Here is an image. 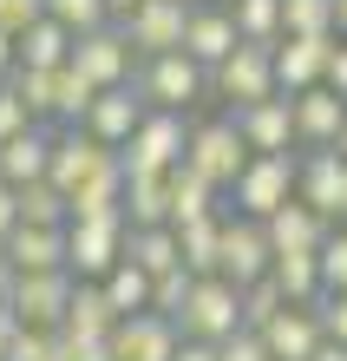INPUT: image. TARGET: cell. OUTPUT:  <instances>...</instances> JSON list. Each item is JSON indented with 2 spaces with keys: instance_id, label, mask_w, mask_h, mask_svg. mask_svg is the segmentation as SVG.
Wrapping results in <instances>:
<instances>
[{
  "instance_id": "cell-1",
  "label": "cell",
  "mask_w": 347,
  "mask_h": 361,
  "mask_svg": "<svg viewBox=\"0 0 347 361\" xmlns=\"http://www.w3.org/2000/svg\"><path fill=\"white\" fill-rule=\"evenodd\" d=\"M190 132H197V125H184V112H151L138 125V138L118 152L125 178H170L190 158Z\"/></svg>"
},
{
  "instance_id": "cell-2",
  "label": "cell",
  "mask_w": 347,
  "mask_h": 361,
  "mask_svg": "<svg viewBox=\"0 0 347 361\" xmlns=\"http://www.w3.org/2000/svg\"><path fill=\"white\" fill-rule=\"evenodd\" d=\"M295 190H301V158H249V171L236 178L229 204L243 210V217L269 224L275 210H289V204H295Z\"/></svg>"
},
{
  "instance_id": "cell-3",
  "label": "cell",
  "mask_w": 347,
  "mask_h": 361,
  "mask_svg": "<svg viewBox=\"0 0 347 361\" xmlns=\"http://www.w3.org/2000/svg\"><path fill=\"white\" fill-rule=\"evenodd\" d=\"M190 342H216L223 348L229 335H243V289L229 283V276H197V295H190V309H184V322H177Z\"/></svg>"
},
{
  "instance_id": "cell-4",
  "label": "cell",
  "mask_w": 347,
  "mask_h": 361,
  "mask_svg": "<svg viewBox=\"0 0 347 361\" xmlns=\"http://www.w3.org/2000/svg\"><path fill=\"white\" fill-rule=\"evenodd\" d=\"M210 92H223L236 112H249V105H263V99H282V79H275V47H236L223 66L210 73Z\"/></svg>"
},
{
  "instance_id": "cell-5",
  "label": "cell",
  "mask_w": 347,
  "mask_h": 361,
  "mask_svg": "<svg viewBox=\"0 0 347 361\" xmlns=\"http://www.w3.org/2000/svg\"><path fill=\"white\" fill-rule=\"evenodd\" d=\"M190 20H197V0H144L132 20H118V27H125L138 59H164V53H184Z\"/></svg>"
},
{
  "instance_id": "cell-6",
  "label": "cell",
  "mask_w": 347,
  "mask_h": 361,
  "mask_svg": "<svg viewBox=\"0 0 347 361\" xmlns=\"http://www.w3.org/2000/svg\"><path fill=\"white\" fill-rule=\"evenodd\" d=\"M138 92H144L151 112H190V105L210 92V73H203L190 53H164V59H144Z\"/></svg>"
},
{
  "instance_id": "cell-7",
  "label": "cell",
  "mask_w": 347,
  "mask_h": 361,
  "mask_svg": "<svg viewBox=\"0 0 347 361\" xmlns=\"http://www.w3.org/2000/svg\"><path fill=\"white\" fill-rule=\"evenodd\" d=\"M190 171H203L216 190H236V178L249 171V145H243V132H236V118H210V125H197L190 132Z\"/></svg>"
},
{
  "instance_id": "cell-8",
  "label": "cell",
  "mask_w": 347,
  "mask_h": 361,
  "mask_svg": "<svg viewBox=\"0 0 347 361\" xmlns=\"http://www.w3.org/2000/svg\"><path fill=\"white\" fill-rule=\"evenodd\" d=\"M72 289H79V276H72V269L20 276V289H13V315H20V329L59 335V329H66V315H72Z\"/></svg>"
},
{
  "instance_id": "cell-9",
  "label": "cell",
  "mask_w": 347,
  "mask_h": 361,
  "mask_svg": "<svg viewBox=\"0 0 347 361\" xmlns=\"http://www.w3.org/2000/svg\"><path fill=\"white\" fill-rule=\"evenodd\" d=\"M236 289H255L263 276H275V243H269V224L255 217H223V269Z\"/></svg>"
},
{
  "instance_id": "cell-10",
  "label": "cell",
  "mask_w": 347,
  "mask_h": 361,
  "mask_svg": "<svg viewBox=\"0 0 347 361\" xmlns=\"http://www.w3.org/2000/svg\"><path fill=\"white\" fill-rule=\"evenodd\" d=\"M125 243H132V224H72L66 230V263L79 283H105L118 263H125Z\"/></svg>"
},
{
  "instance_id": "cell-11",
  "label": "cell",
  "mask_w": 347,
  "mask_h": 361,
  "mask_svg": "<svg viewBox=\"0 0 347 361\" xmlns=\"http://www.w3.org/2000/svg\"><path fill=\"white\" fill-rule=\"evenodd\" d=\"M334 53H341V33H321V39H282V47H275V79H282V99H301V92L328 86Z\"/></svg>"
},
{
  "instance_id": "cell-12",
  "label": "cell",
  "mask_w": 347,
  "mask_h": 361,
  "mask_svg": "<svg viewBox=\"0 0 347 361\" xmlns=\"http://www.w3.org/2000/svg\"><path fill=\"white\" fill-rule=\"evenodd\" d=\"M72 66L92 79L99 92H118V86H138L132 79V39H125V27H99V33H79L72 47Z\"/></svg>"
},
{
  "instance_id": "cell-13",
  "label": "cell",
  "mask_w": 347,
  "mask_h": 361,
  "mask_svg": "<svg viewBox=\"0 0 347 361\" xmlns=\"http://www.w3.org/2000/svg\"><path fill=\"white\" fill-rule=\"evenodd\" d=\"M112 164H118V152H112V145H99L85 125H66L59 145H53V184L66 190V197H72V190H85L99 171H112Z\"/></svg>"
},
{
  "instance_id": "cell-14",
  "label": "cell",
  "mask_w": 347,
  "mask_h": 361,
  "mask_svg": "<svg viewBox=\"0 0 347 361\" xmlns=\"http://www.w3.org/2000/svg\"><path fill=\"white\" fill-rule=\"evenodd\" d=\"M236 132H243L249 158H295L289 145L301 138L295 132V99H263L249 112H236Z\"/></svg>"
},
{
  "instance_id": "cell-15",
  "label": "cell",
  "mask_w": 347,
  "mask_h": 361,
  "mask_svg": "<svg viewBox=\"0 0 347 361\" xmlns=\"http://www.w3.org/2000/svg\"><path fill=\"white\" fill-rule=\"evenodd\" d=\"M177 348H184V329L164 315H132L112 329V361H177Z\"/></svg>"
},
{
  "instance_id": "cell-16",
  "label": "cell",
  "mask_w": 347,
  "mask_h": 361,
  "mask_svg": "<svg viewBox=\"0 0 347 361\" xmlns=\"http://www.w3.org/2000/svg\"><path fill=\"white\" fill-rule=\"evenodd\" d=\"M144 118H151L144 92H138V86H118V92H99L92 118H85V132H92L99 145H112V152H125V145L138 138V125H144Z\"/></svg>"
},
{
  "instance_id": "cell-17",
  "label": "cell",
  "mask_w": 347,
  "mask_h": 361,
  "mask_svg": "<svg viewBox=\"0 0 347 361\" xmlns=\"http://www.w3.org/2000/svg\"><path fill=\"white\" fill-rule=\"evenodd\" d=\"M308 210H321V217H347V158L334 152H308L301 158V190H295Z\"/></svg>"
},
{
  "instance_id": "cell-18",
  "label": "cell",
  "mask_w": 347,
  "mask_h": 361,
  "mask_svg": "<svg viewBox=\"0 0 347 361\" xmlns=\"http://www.w3.org/2000/svg\"><path fill=\"white\" fill-rule=\"evenodd\" d=\"M53 145H59V132H46V125L7 138V145H0V184H13V190L46 184V178H53Z\"/></svg>"
},
{
  "instance_id": "cell-19",
  "label": "cell",
  "mask_w": 347,
  "mask_h": 361,
  "mask_svg": "<svg viewBox=\"0 0 347 361\" xmlns=\"http://www.w3.org/2000/svg\"><path fill=\"white\" fill-rule=\"evenodd\" d=\"M295 132H301V145H308V152L341 145V132H347V99H341L334 86L301 92V99H295Z\"/></svg>"
},
{
  "instance_id": "cell-20",
  "label": "cell",
  "mask_w": 347,
  "mask_h": 361,
  "mask_svg": "<svg viewBox=\"0 0 347 361\" xmlns=\"http://www.w3.org/2000/svg\"><path fill=\"white\" fill-rule=\"evenodd\" d=\"M328 217H321V210H308V204H289V210H275L269 217V243H275V257H321V250H328Z\"/></svg>"
},
{
  "instance_id": "cell-21",
  "label": "cell",
  "mask_w": 347,
  "mask_h": 361,
  "mask_svg": "<svg viewBox=\"0 0 347 361\" xmlns=\"http://www.w3.org/2000/svg\"><path fill=\"white\" fill-rule=\"evenodd\" d=\"M243 47V33H236V20H229V7H197V20H190V39H184V53L197 59L203 73H216L223 59Z\"/></svg>"
},
{
  "instance_id": "cell-22",
  "label": "cell",
  "mask_w": 347,
  "mask_h": 361,
  "mask_svg": "<svg viewBox=\"0 0 347 361\" xmlns=\"http://www.w3.org/2000/svg\"><path fill=\"white\" fill-rule=\"evenodd\" d=\"M263 342H269L275 361H315L328 335H321V315H315V309H282L275 322L263 329Z\"/></svg>"
},
{
  "instance_id": "cell-23",
  "label": "cell",
  "mask_w": 347,
  "mask_h": 361,
  "mask_svg": "<svg viewBox=\"0 0 347 361\" xmlns=\"http://www.w3.org/2000/svg\"><path fill=\"white\" fill-rule=\"evenodd\" d=\"M72 47H79V33L59 27V20L46 13L39 27L20 33V73H66L72 66Z\"/></svg>"
},
{
  "instance_id": "cell-24",
  "label": "cell",
  "mask_w": 347,
  "mask_h": 361,
  "mask_svg": "<svg viewBox=\"0 0 347 361\" xmlns=\"http://www.w3.org/2000/svg\"><path fill=\"white\" fill-rule=\"evenodd\" d=\"M0 250L13 257V269H20V276H53V269H72V263H66V230H27V224H20Z\"/></svg>"
},
{
  "instance_id": "cell-25",
  "label": "cell",
  "mask_w": 347,
  "mask_h": 361,
  "mask_svg": "<svg viewBox=\"0 0 347 361\" xmlns=\"http://www.w3.org/2000/svg\"><path fill=\"white\" fill-rule=\"evenodd\" d=\"M125 190H132L125 164L99 171L85 190H72V224H118V217H125Z\"/></svg>"
},
{
  "instance_id": "cell-26",
  "label": "cell",
  "mask_w": 347,
  "mask_h": 361,
  "mask_svg": "<svg viewBox=\"0 0 347 361\" xmlns=\"http://www.w3.org/2000/svg\"><path fill=\"white\" fill-rule=\"evenodd\" d=\"M125 322V315L112 309V295H105V283H79L72 289V315L59 335H92V342H112V329Z\"/></svg>"
},
{
  "instance_id": "cell-27",
  "label": "cell",
  "mask_w": 347,
  "mask_h": 361,
  "mask_svg": "<svg viewBox=\"0 0 347 361\" xmlns=\"http://www.w3.org/2000/svg\"><path fill=\"white\" fill-rule=\"evenodd\" d=\"M125 263H138L144 276H170V269H184V237H177V224H164V230H132V243H125Z\"/></svg>"
},
{
  "instance_id": "cell-28",
  "label": "cell",
  "mask_w": 347,
  "mask_h": 361,
  "mask_svg": "<svg viewBox=\"0 0 347 361\" xmlns=\"http://www.w3.org/2000/svg\"><path fill=\"white\" fill-rule=\"evenodd\" d=\"M203 217H216V184L203 178V171H190V164H177L170 171V224H203Z\"/></svg>"
},
{
  "instance_id": "cell-29",
  "label": "cell",
  "mask_w": 347,
  "mask_h": 361,
  "mask_svg": "<svg viewBox=\"0 0 347 361\" xmlns=\"http://www.w3.org/2000/svg\"><path fill=\"white\" fill-rule=\"evenodd\" d=\"M20 224H27V230H72V197L53 178L27 184V190H20Z\"/></svg>"
},
{
  "instance_id": "cell-30",
  "label": "cell",
  "mask_w": 347,
  "mask_h": 361,
  "mask_svg": "<svg viewBox=\"0 0 347 361\" xmlns=\"http://www.w3.org/2000/svg\"><path fill=\"white\" fill-rule=\"evenodd\" d=\"M125 224L132 230H164L170 224V178H132V190H125Z\"/></svg>"
},
{
  "instance_id": "cell-31",
  "label": "cell",
  "mask_w": 347,
  "mask_h": 361,
  "mask_svg": "<svg viewBox=\"0 0 347 361\" xmlns=\"http://www.w3.org/2000/svg\"><path fill=\"white\" fill-rule=\"evenodd\" d=\"M105 295H112V309L132 322V315H151V295H158V276H144L138 263H118L105 276Z\"/></svg>"
},
{
  "instance_id": "cell-32",
  "label": "cell",
  "mask_w": 347,
  "mask_h": 361,
  "mask_svg": "<svg viewBox=\"0 0 347 361\" xmlns=\"http://www.w3.org/2000/svg\"><path fill=\"white\" fill-rule=\"evenodd\" d=\"M184 269L190 276H216L223 269V217H203V224H184Z\"/></svg>"
},
{
  "instance_id": "cell-33",
  "label": "cell",
  "mask_w": 347,
  "mask_h": 361,
  "mask_svg": "<svg viewBox=\"0 0 347 361\" xmlns=\"http://www.w3.org/2000/svg\"><path fill=\"white\" fill-rule=\"evenodd\" d=\"M275 283H282V295H289L295 309H315L321 295H328V283H321V257H275Z\"/></svg>"
},
{
  "instance_id": "cell-34",
  "label": "cell",
  "mask_w": 347,
  "mask_h": 361,
  "mask_svg": "<svg viewBox=\"0 0 347 361\" xmlns=\"http://www.w3.org/2000/svg\"><path fill=\"white\" fill-rule=\"evenodd\" d=\"M229 20L249 47H282V0H229Z\"/></svg>"
},
{
  "instance_id": "cell-35",
  "label": "cell",
  "mask_w": 347,
  "mask_h": 361,
  "mask_svg": "<svg viewBox=\"0 0 347 361\" xmlns=\"http://www.w3.org/2000/svg\"><path fill=\"white\" fill-rule=\"evenodd\" d=\"M334 33V0H282V39H321Z\"/></svg>"
},
{
  "instance_id": "cell-36",
  "label": "cell",
  "mask_w": 347,
  "mask_h": 361,
  "mask_svg": "<svg viewBox=\"0 0 347 361\" xmlns=\"http://www.w3.org/2000/svg\"><path fill=\"white\" fill-rule=\"evenodd\" d=\"M92 105H99V86H92L79 66H66V73H59V105H53V118L85 125V118H92Z\"/></svg>"
},
{
  "instance_id": "cell-37",
  "label": "cell",
  "mask_w": 347,
  "mask_h": 361,
  "mask_svg": "<svg viewBox=\"0 0 347 361\" xmlns=\"http://www.w3.org/2000/svg\"><path fill=\"white\" fill-rule=\"evenodd\" d=\"M282 309H295V302H289V295H282V283H275V276H263V283H255V289H243V322H249L255 335H263V329L275 322Z\"/></svg>"
},
{
  "instance_id": "cell-38",
  "label": "cell",
  "mask_w": 347,
  "mask_h": 361,
  "mask_svg": "<svg viewBox=\"0 0 347 361\" xmlns=\"http://www.w3.org/2000/svg\"><path fill=\"white\" fill-rule=\"evenodd\" d=\"M190 295H197V276H190V269H170V276H158V295H151V315H164V322H184Z\"/></svg>"
},
{
  "instance_id": "cell-39",
  "label": "cell",
  "mask_w": 347,
  "mask_h": 361,
  "mask_svg": "<svg viewBox=\"0 0 347 361\" xmlns=\"http://www.w3.org/2000/svg\"><path fill=\"white\" fill-rule=\"evenodd\" d=\"M46 13L59 27H72V33H99L105 13H112V0H46Z\"/></svg>"
},
{
  "instance_id": "cell-40",
  "label": "cell",
  "mask_w": 347,
  "mask_h": 361,
  "mask_svg": "<svg viewBox=\"0 0 347 361\" xmlns=\"http://www.w3.org/2000/svg\"><path fill=\"white\" fill-rule=\"evenodd\" d=\"M20 132H33V105L20 92V79H7V86H0V145L20 138Z\"/></svg>"
},
{
  "instance_id": "cell-41",
  "label": "cell",
  "mask_w": 347,
  "mask_h": 361,
  "mask_svg": "<svg viewBox=\"0 0 347 361\" xmlns=\"http://www.w3.org/2000/svg\"><path fill=\"white\" fill-rule=\"evenodd\" d=\"M13 79H20V92H27L33 118H53V105H59V73H13Z\"/></svg>"
},
{
  "instance_id": "cell-42",
  "label": "cell",
  "mask_w": 347,
  "mask_h": 361,
  "mask_svg": "<svg viewBox=\"0 0 347 361\" xmlns=\"http://www.w3.org/2000/svg\"><path fill=\"white\" fill-rule=\"evenodd\" d=\"M321 283H328V295H347V230H334L321 250Z\"/></svg>"
},
{
  "instance_id": "cell-43",
  "label": "cell",
  "mask_w": 347,
  "mask_h": 361,
  "mask_svg": "<svg viewBox=\"0 0 347 361\" xmlns=\"http://www.w3.org/2000/svg\"><path fill=\"white\" fill-rule=\"evenodd\" d=\"M46 20V0H0V33H27V27H39Z\"/></svg>"
},
{
  "instance_id": "cell-44",
  "label": "cell",
  "mask_w": 347,
  "mask_h": 361,
  "mask_svg": "<svg viewBox=\"0 0 347 361\" xmlns=\"http://www.w3.org/2000/svg\"><path fill=\"white\" fill-rule=\"evenodd\" d=\"M7 361H59V335H39V329H20V342L7 348Z\"/></svg>"
},
{
  "instance_id": "cell-45",
  "label": "cell",
  "mask_w": 347,
  "mask_h": 361,
  "mask_svg": "<svg viewBox=\"0 0 347 361\" xmlns=\"http://www.w3.org/2000/svg\"><path fill=\"white\" fill-rule=\"evenodd\" d=\"M315 315H321V335L347 348V295H321V302H315Z\"/></svg>"
},
{
  "instance_id": "cell-46",
  "label": "cell",
  "mask_w": 347,
  "mask_h": 361,
  "mask_svg": "<svg viewBox=\"0 0 347 361\" xmlns=\"http://www.w3.org/2000/svg\"><path fill=\"white\" fill-rule=\"evenodd\" d=\"M216 355H223V361H275V355H269V342H263V335H255V329L229 335V342L216 348Z\"/></svg>"
},
{
  "instance_id": "cell-47",
  "label": "cell",
  "mask_w": 347,
  "mask_h": 361,
  "mask_svg": "<svg viewBox=\"0 0 347 361\" xmlns=\"http://www.w3.org/2000/svg\"><path fill=\"white\" fill-rule=\"evenodd\" d=\"M59 361H112V342H92V335H59Z\"/></svg>"
},
{
  "instance_id": "cell-48",
  "label": "cell",
  "mask_w": 347,
  "mask_h": 361,
  "mask_svg": "<svg viewBox=\"0 0 347 361\" xmlns=\"http://www.w3.org/2000/svg\"><path fill=\"white\" fill-rule=\"evenodd\" d=\"M13 230H20V190H13V184H0V243H7Z\"/></svg>"
},
{
  "instance_id": "cell-49",
  "label": "cell",
  "mask_w": 347,
  "mask_h": 361,
  "mask_svg": "<svg viewBox=\"0 0 347 361\" xmlns=\"http://www.w3.org/2000/svg\"><path fill=\"white\" fill-rule=\"evenodd\" d=\"M13 73H20V39H13V33H0V86H7Z\"/></svg>"
},
{
  "instance_id": "cell-50",
  "label": "cell",
  "mask_w": 347,
  "mask_h": 361,
  "mask_svg": "<svg viewBox=\"0 0 347 361\" xmlns=\"http://www.w3.org/2000/svg\"><path fill=\"white\" fill-rule=\"evenodd\" d=\"M13 342H20V315H13V302H0V361H7Z\"/></svg>"
},
{
  "instance_id": "cell-51",
  "label": "cell",
  "mask_w": 347,
  "mask_h": 361,
  "mask_svg": "<svg viewBox=\"0 0 347 361\" xmlns=\"http://www.w3.org/2000/svg\"><path fill=\"white\" fill-rule=\"evenodd\" d=\"M177 361H223V355H216V342H190V335H184V348H177Z\"/></svg>"
},
{
  "instance_id": "cell-52",
  "label": "cell",
  "mask_w": 347,
  "mask_h": 361,
  "mask_svg": "<svg viewBox=\"0 0 347 361\" xmlns=\"http://www.w3.org/2000/svg\"><path fill=\"white\" fill-rule=\"evenodd\" d=\"M328 86L347 99V39H341V53H334V66H328Z\"/></svg>"
},
{
  "instance_id": "cell-53",
  "label": "cell",
  "mask_w": 347,
  "mask_h": 361,
  "mask_svg": "<svg viewBox=\"0 0 347 361\" xmlns=\"http://www.w3.org/2000/svg\"><path fill=\"white\" fill-rule=\"evenodd\" d=\"M315 361H347V348H341V342H321V355H315Z\"/></svg>"
},
{
  "instance_id": "cell-54",
  "label": "cell",
  "mask_w": 347,
  "mask_h": 361,
  "mask_svg": "<svg viewBox=\"0 0 347 361\" xmlns=\"http://www.w3.org/2000/svg\"><path fill=\"white\" fill-rule=\"evenodd\" d=\"M138 7H144V0H112V13H118V20H132Z\"/></svg>"
},
{
  "instance_id": "cell-55",
  "label": "cell",
  "mask_w": 347,
  "mask_h": 361,
  "mask_svg": "<svg viewBox=\"0 0 347 361\" xmlns=\"http://www.w3.org/2000/svg\"><path fill=\"white\" fill-rule=\"evenodd\" d=\"M334 33L347 39V0H334Z\"/></svg>"
},
{
  "instance_id": "cell-56",
  "label": "cell",
  "mask_w": 347,
  "mask_h": 361,
  "mask_svg": "<svg viewBox=\"0 0 347 361\" xmlns=\"http://www.w3.org/2000/svg\"><path fill=\"white\" fill-rule=\"evenodd\" d=\"M334 152H341V158H347V132H341V145H334Z\"/></svg>"
}]
</instances>
